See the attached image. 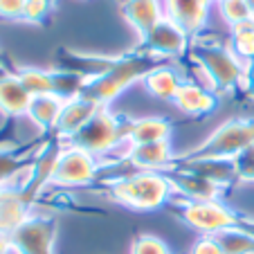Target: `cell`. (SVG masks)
<instances>
[{
  "mask_svg": "<svg viewBox=\"0 0 254 254\" xmlns=\"http://www.w3.org/2000/svg\"><path fill=\"white\" fill-rule=\"evenodd\" d=\"M95 176V160L92 153L83 149H67L54 160V169L50 180L57 185H65V187H77V185L90 183V178Z\"/></svg>",
  "mask_w": 254,
  "mask_h": 254,
  "instance_id": "3957f363",
  "label": "cell"
},
{
  "mask_svg": "<svg viewBox=\"0 0 254 254\" xmlns=\"http://www.w3.org/2000/svg\"><path fill=\"white\" fill-rule=\"evenodd\" d=\"M234 171L243 178H254V144L241 151L234 160Z\"/></svg>",
  "mask_w": 254,
  "mask_h": 254,
  "instance_id": "cb8c5ba5",
  "label": "cell"
},
{
  "mask_svg": "<svg viewBox=\"0 0 254 254\" xmlns=\"http://www.w3.org/2000/svg\"><path fill=\"white\" fill-rule=\"evenodd\" d=\"M130 254H171V250L158 236H139L133 243Z\"/></svg>",
  "mask_w": 254,
  "mask_h": 254,
  "instance_id": "603a6c76",
  "label": "cell"
},
{
  "mask_svg": "<svg viewBox=\"0 0 254 254\" xmlns=\"http://www.w3.org/2000/svg\"><path fill=\"white\" fill-rule=\"evenodd\" d=\"M32 95L25 90L16 74L0 77V111L5 115H23L29 111Z\"/></svg>",
  "mask_w": 254,
  "mask_h": 254,
  "instance_id": "30bf717a",
  "label": "cell"
},
{
  "mask_svg": "<svg viewBox=\"0 0 254 254\" xmlns=\"http://www.w3.org/2000/svg\"><path fill=\"white\" fill-rule=\"evenodd\" d=\"M130 158H133L135 164L153 171V169L169 162L171 149H169L167 139H162V142H151V144H135V149L130 151Z\"/></svg>",
  "mask_w": 254,
  "mask_h": 254,
  "instance_id": "5bb4252c",
  "label": "cell"
},
{
  "mask_svg": "<svg viewBox=\"0 0 254 254\" xmlns=\"http://www.w3.org/2000/svg\"><path fill=\"white\" fill-rule=\"evenodd\" d=\"M207 5L209 0H167L171 20L180 25L185 32H193L200 27L207 16Z\"/></svg>",
  "mask_w": 254,
  "mask_h": 254,
  "instance_id": "7c38bea8",
  "label": "cell"
},
{
  "mask_svg": "<svg viewBox=\"0 0 254 254\" xmlns=\"http://www.w3.org/2000/svg\"><path fill=\"white\" fill-rule=\"evenodd\" d=\"M205 65L214 83H218L221 88L232 86L239 77V63L232 59V54H227L221 48H211L209 52H205Z\"/></svg>",
  "mask_w": 254,
  "mask_h": 254,
  "instance_id": "4fadbf2b",
  "label": "cell"
},
{
  "mask_svg": "<svg viewBox=\"0 0 254 254\" xmlns=\"http://www.w3.org/2000/svg\"><path fill=\"white\" fill-rule=\"evenodd\" d=\"M50 9V0H25L23 18L27 20H41Z\"/></svg>",
  "mask_w": 254,
  "mask_h": 254,
  "instance_id": "484cf974",
  "label": "cell"
},
{
  "mask_svg": "<svg viewBox=\"0 0 254 254\" xmlns=\"http://www.w3.org/2000/svg\"><path fill=\"white\" fill-rule=\"evenodd\" d=\"M250 232H252V234H254V230H250Z\"/></svg>",
  "mask_w": 254,
  "mask_h": 254,
  "instance_id": "4dcf8cb0",
  "label": "cell"
},
{
  "mask_svg": "<svg viewBox=\"0 0 254 254\" xmlns=\"http://www.w3.org/2000/svg\"><path fill=\"white\" fill-rule=\"evenodd\" d=\"M183 218L187 221V225H191L198 232H205L207 236H216V234H223L227 230L239 227L236 214L218 200L187 202L183 209Z\"/></svg>",
  "mask_w": 254,
  "mask_h": 254,
  "instance_id": "7a4b0ae2",
  "label": "cell"
},
{
  "mask_svg": "<svg viewBox=\"0 0 254 254\" xmlns=\"http://www.w3.org/2000/svg\"><path fill=\"white\" fill-rule=\"evenodd\" d=\"M221 11L232 25H239L243 20L252 18V11H250L245 0H221Z\"/></svg>",
  "mask_w": 254,
  "mask_h": 254,
  "instance_id": "7402d4cb",
  "label": "cell"
},
{
  "mask_svg": "<svg viewBox=\"0 0 254 254\" xmlns=\"http://www.w3.org/2000/svg\"><path fill=\"white\" fill-rule=\"evenodd\" d=\"M191 254H225V250H223L218 236H202L193 243Z\"/></svg>",
  "mask_w": 254,
  "mask_h": 254,
  "instance_id": "d4e9b609",
  "label": "cell"
},
{
  "mask_svg": "<svg viewBox=\"0 0 254 254\" xmlns=\"http://www.w3.org/2000/svg\"><path fill=\"white\" fill-rule=\"evenodd\" d=\"M146 88H149L155 97L171 99V97H176L180 83H178V77L171 70H164L162 67V70H153L149 77H146Z\"/></svg>",
  "mask_w": 254,
  "mask_h": 254,
  "instance_id": "ffe728a7",
  "label": "cell"
},
{
  "mask_svg": "<svg viewBox=\"0 0 254 254\" xmlns=\"http://www.w3.org/2000/svg\"><path fill=\"white\" fill-rule=\"evenodd\" d=\"M63 106L65 101L57 95H39V97H32V104H29V117L34 122H39L41 126H50V124H57L59 115H61Z\"/></svg>",
  "mask_w": 254,
  "mask_h": 254,
  "instance_id": "9a60e30c",
  "label": "cell"
},
{
  "mask_svg": "<svg viewBox=\"0 0 254 254\" xmlns=\"http://www.w3.org/2000/svg\"><path fill=\"white\" fill-rule=\"evenodd\" d=\"M74 137L79 142V149L88 151V153H101L117 142V122L99 113L79 133H74Z\"/></svg>",
  "mask_w": 254,
  "mask_h": 254,
  "instance_id": "8992f818",
  "label": "cell"
},
{
  "mask_svg": "<svg viewBox=\"0 0 254 254\" xmlns=\"http://www.w3.org/2000/svg\"><path fill=\"white\" fill-rule=\"evenodd\" d=\"M234 27V45L241 54L245 57H254V18L243 20L239 25H232Z\"/></svg>",
  "mask_w": 254,
  "mask_h": 254,
  "instance_id": "44dd1931",
  "label": "cell"
},
{
  "mask_svg": "<svg viewBox=\"0 0 254 254\" xmlns=\"http://www.w3.org/2000/svg\"><path fill=\"white\" fill-rule=\"evenodd\" d=\"M254 144V124L250 122H230L207 144V158L225 160L230 155H239Z\"/></svg>",
  "mask_w": 254,
  "mask_h": 254,
  "instance_id": "277c9868",
  "label": "cell"
},
{
  "mask_svg": "<svg viewBox=\"0 0 254 254\" xmlns=\"http://www.w3.org/2000/svg\"><path fill=\"white\" fill-rule=\"evenodd\" d=\"M27 218H29V207L23 191L5 189L2 196H0V232L2 234H14Z\"/></svg>",
  "mask_w": 254,
  "mask_h": 254,
  "instance_id": "ba28073f",
  "label": "cell"
},
{
  "mask_svg": "<svg viewBox=\"0 0 254 254\" xmlns=\"http://www.w3.org/2000/svg\"><path fill=\"white\" fill-rule=\"evenodd\" d=\"M185 29L176 25L171 18L160 20L146 32L149 36V48L160 54H176L185 48Z\"/></svg>",
  "mask_w": 254,
  "mask_h": 254,
  "instance_id": "9c48e42d",
  "label": "cell"
},
{
  "mask_svg": "<svg viewBox=\"0 0 254 254\" xmlns=\"http://www.w3.org/2000/svg\"><path fill=\"white\" fill-rule=\"evenodd\" d=\"M171 193V183L155 171H142L130 178H124L113 187V196L126 207L151 211L162 207Z\"/></svg>",
  "mask_w": 254,
  "mask_h": 254,
  "instance_id": "6da1fadb",
  "label": "cell"
},
{
  "mask_svg": "<svg viewBox=\"0 0 254 254\" xmlns=\"http://www.w3.org/2000/svg\"><path fill=\"white\" fill-rule=\"evenodd\" d=\"M2 191H5V187H0V196H2Z\"/></svg>",
  "mask_w": 254,
  "mask_h": 254,
  "instance_id": "f546056e",
  "label": "cell"
},
{
  "mask_svg": "<svg viewBox=\"0 0 254 254\" xmlns=\"http://www.w3.org/2000/svg\"><path fill=\"white\" fill-rule=\"evenodd\" d=\"M169 135V122L160 120V117H146V120H137L130 126V142L133 144H151V142H162Z\"/></svg>",
  "mask_w": 254,
  "mask_h": 254,
  "instance_id": "e0dca14e",
  "label": "cell"
},
{
  "mask_svg": "<svg viewBox=\"0 0 254 254\" xmlns=\"http://www.w3.org/2000/svg\"><path fill=\"white\" fill-rule=\"evenodd\" d=\"M173 99H176L178 108L189 113V115L205 113V111H211V108H214V97L198 86H180Z\"/></svg>",
  "mask_w": 254,
  "mask_h": 254,
  "instance_id": "2e32d148",
  "label": "cell"
},
{
  "mask_svg": "<svg viewBox=\"0 0 254 254\" xmlns=\"http://www.w3.org/2000/svg\"><path fill=\"white\" fill-rule=\"evenodd\" d=\"M52 236H54V232L48 223L41 221V218H32V216H29L27 221L11 234L14 252H18V254H50Z\"/></svg>",
  "mask_w": 254,
  "mask_h": 254,
  "instance_id": "5b68a950",
  "label": "cell"
},
{
  "mask_svg": "<svg viewBox=\"0 0 254 254\" xmlns=\"http://www.w3.org/2000/svg\"><path fill=\"white\" fill-rule=\"evenodd\" d=\"M9 252H14L11 234H2V232H0V254H9Z\"/></svg>",
  "mask_w": 254,
  "mask_h": 254,
  "instance_id": "83f0119b",
  "label": "cell"
},
{
  "mask_svg": "<svg viewBox=\"0 0 254 254\" xmlns=\"http://www.w3.org/2000/svg\"><path fill=\"white\" fill-rule=\"evenodd\" d=\"M25 0H0V16L2 18H18L23 16Z\"/></svg>",
  "mask_w": 254,
  "mask_h": 254,
  "instance_id": "4316f807",
  "label": "cell"
},
{
  "mask_svg": "<svg viewBox=\"0 0 254 254\" xmlns=\"http://www.w3.org/2000/svg\"><path fill=\"white\" fill-rule=\"evenodd\" d=\"M142 70H144L142 63H137V61H128V63H122V65L113 67L108 74H104L101 79H97L92 83L90 99H95L99 104V101H108L113 97H117L133 79H137V74Z\"/></svg>",
  "mask_w": 254,
  "mask_h": 254,
  "instance_id": "52a82bcc",
  "label": "cell"
},
{
  "mask_svg": "<svg viewBox=\"0 0 254 254\" xmlns=\"http://www.w3.org/2000/svg\"><path fill=\"white\" fill-rule=\"evenodd\" d=\"M124 11L130 18V23H133L137 29H142L144 34L149 32L155 23H160L158 0H128Z\"/></svg>",
  "mask_w": 254,
  "mask_h": 254,
  "instance_id": "ac0fdd59",
  "label": "cell"
},
{
  "mask_svg": "<svg viewBox=\"0 0 254 254\" xmlns=\"http://www.w3.org/2000/svg\"><path fill=\"white\" fill-rule=\"evenodd\" d=\"M248 2V7H250V11H252V18H254V0H245Z\"/></svg>",
  "mask_w": 254,
  "mask_h": 254,
  "instance_id": "f1b7e54d",
  "label": "cell"
},
{
  "mask_svg": "<svg viewBox=\"0 0 254 254\" xmlns=\"http://www.w3.org/2000/svg\"><path fill=\"white\" fill-rule=\"evenodd\" d=\"M97 106L99 104H97L95 99H90V97H88V99L67 101V104L63 106L61 115H59L57 126L63 130V133H70V135L79 133V130L97 115Z\"/></svg>",
  "mask_w": 254,
  "mask_h": 254,
  "instance_id": "8fae6325",
  "label": "cell"
},
{
  "mask_svg": "<svg viewBox=\"0 0 254 254\" xmlns=\"http://www.w3.org/2000/svg\"><path fill=\"white\" fill-rule=\"evenodd\" d=\"M16 77L20 79V83L25 86V90L29 92L32 97H39V95H50V92L57 88V79L52 77V74H48V72L43 70H23L18 72Z\"/></svg>",
  "mask_w": 254,
  "mask_h": 254,
  "instance_id": "d6986e66",
  "label": "cell"
}]
</instances>
